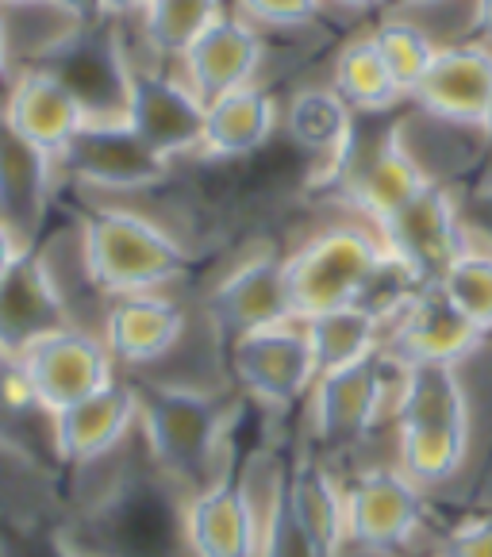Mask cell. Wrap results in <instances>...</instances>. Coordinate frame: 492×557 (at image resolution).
Segmentation results:
<instances>
[{
    "instance_id": "cell-1",
    "label": "cell",
    "mask_w": 492,
    "mask_h": 557,
    "mask_svg": "<svg viewBox=\"0 0 492 557\" xmlns=\"http://www.w3.org/2000/svg\"><path fill=\"white\" fill-rule=\"evenodd\" d=\"M165 473H127L77 519L62 539L77 557H193L185 500Z\"/></svg>"
},
{
    "instance_id": "cell-2",
    "label": "cell",
    "mask_w": 492,
    "mask_h": 557,
    "mask_svg": "<svg viewBox=\"0 0 492 557\" xmlns=\"http://www.w3.org/2000/svg\"><path fill=\"white\" fill-rule=\"evenodd\" d=\"M85 273L108 296L158 293L189 270L185 246L155 220L127 208H93L82 220Z\"/></svg>"
},
{
    "instance_id": "cell-3",
    "label": "cell",
    "mask_w": 492,
    "mask_h": 557,
    "mask_svg": "<svg viewBox=\"0 0 492 557\" xmlns=\"http://www.w3.org/2000/svg\"><path fill=\"white\" fill-rule=\"evenodd\" d=\"M139 419L158 473L193 492L216 481L227 411L212 393L189 385H139Z\"/></svg>"
},
{
    "instance_id": "cell-4",
    "label": "cell",
    "mask_w": 492,
    "mask_h": 557,
    "mask_svg": "<svg viewBox=\"0 0 492 557\" xmlns=\"http://www.w3.org/2000/svg\"><path fill=\"white\" fill-rule=\"evenodd\" d=\"M389 250L373 223H335L316 231L285 258L296 320L358 304L385 265Z\"/></svg>"
},
{
    "instance_id": "cell-5",
    "label": "cell",
    "mask_w": 492,
    "mask_h": 557,
    "mask_svg": "<svg viewBox=\"0 0 492 557\" xmlns=\"http://www.w3.org/2000/svg\"><path fill=\"white\" fill-rule=\"evenodd\" d=\"M123 50H127V100H123V120L132 123V132L139 135L158 158H165V162L205 150L208 100L185 82L177 62H162V58H155L147 47L135 54L127 42H123Z\"/></svg>"
},
{
    "instance_id": "cell-6",
    "label": "cell",
    "mask_w": 492,
    "mask_h": 557,
    "mask_svg": "<svg viewBox=\"0 0 492 557\" xmlns=\"http://www.w3.org/2000/svg\"><path fill=\"white\" fill-rule=\"evenodd\" d=\"M335 181L339 197L354 208L366 223H385L393 212H401L416 193H423L431 185V173L416 158V150L404 139V127H381V132H369L361 127L358 115V132H354L346 154L339 158V165L328 173Z\"/></svg>"
},
{
    "instance_id": "cell-7",
    "label": "cell",
    "mask_w": 492,
    "mask_h": 557,
    "mask_svg": "<svg viewBox=\"0 0 492 557\" xmlns=\"http://www.w3.org/2000/svg\"><path fill=\"white\" fill-rule=\"evenodd\" d=\"M404 361L389 350L373 354L354 366L320 373L308 408H312V431L331 450H350L381 423L385 411H393L396 388H401Z\"/></svg>"
},
{
    "instance_id": "cell-8",
    "label": "cell",
    "mask_w": 492,
    "mask_h": 557,
    "mask_svg": "<svg viewBox=\"0 0 492 557\" xmlns=\"http://www.w3.org/2000/svg\"><path fill=\"white\" fill-rule=\"evenodd\" d=\"M231 373L246 388V396L262 408L285 411L308 400L316 381H320V366H316L304 320L235 338L231 343Z\"/></svg>"
},
{
    "instance_id": "cell-9",
    "label": "cell",
    "mask_w": 492,
    "mask_h": 557,
    "mask_svg": "<svg viewBox=\"0 0 492 557\" xmlns=\"http://www.w3.org/2000/svg\"><path fill=\"white\" fill-rule=\"evenodd\" d=\"M385 250L419 281V285H439L446 265L458 258V250L469 243L462 227L458 205L443 181H431L423 193L408 200L401 212H393L385 223H378Z\"/></svg>"
},
{
    "instance_id": "cell-10",
    "label": "cell",
    "mask_w": 492,
    "mask_h": 557,
    "mask_svg": "<svg viewBox=\"0 0 492 557\" xmlns=\"http://www.w3.org/2000/svg\"><path fill=\"white\" fill-rule=\"evenodd\" d=\"M423 492L401 466L358 473L346 484V542L366 554H393L408 546L427 516Z\"/></svg>"
},
{
    "instance_id": "cell-11",
    "label": "cell",
    "mask_w": 492,
    "mask_h": 557,
    "mask_svg": "<svg viewBox=\"0 0 492 557\" xmlns=\"http://www.w3.org/2000/svg\"><path fill=\"white\" fill-rule=\"evenodd\" d=\"M24 369L27 385L35 393V404L50 416L74 408L77 400L100 393L112 385V350L104 338L89 335L82 327H62L35 343L24 358H16Z\"/></svg>"
},
{
    "instance_id": "cell-12",
    "label": "cell",
    "mask_w": 492,
    "mask_h": 557,
    "mask_svg": "<svg viewBox=\"0 0 492 557\" xmlns=\"http://www.w3.org/2000/svg\"><path fill=\"white\" fill-rule=\"evenodd\" d=\"M58 170L77 177L82 185H93V189L132 193L158 185L170 173V162L158 158L132 132V123L123 120V115H112V120L85 123V132L62 150Z\"/></svg>"
},
{
    "instance_id": "cell-13",
    "label": "cell",
    "mask_w": 492,
    "mask_h": 557,
    "mask_svg": "<svg viewBox=\"0 0 492 557\" xmlns=\"http://www.w3.org/2000/svg\"><path fill=\"white\" fill-rule=\"evenodd\" d=\"M411 104L427 120L481 132L492 104V42L446 39L423 85L411 92Z\"/></svg>"
},
{
    "instance_id": "cell-14",
    "label": "cell",
    "mask_w": 492,
    "mask_h": 557,
    "mask_svg": "<svg viewBox=\"0 0 492 557\" xmlns=\"http://www.w3.org/2000/svg\"><path fill=\"white\" fill-rule=\"evenodd\" d=\"M0 115L20 139L39 147L54 162L85 132V123L93 120L82 97L50 66H27L20 74H12V82L4 85Z\"/></svg>"
},
{
    "instance_id": "cell-15",
    "label": "cell",
    "mask_w": 492,
    "mask_h": 557,
    "mask_svg": "<svg viewBox=\"0 0 492 557\" xmlns=\"http://www.w3.org/2000/svg\"><path fill=\"white\" fill-rule=\"evenodd\" d=\"M484 335L439 285H423L389 323L385 350L404 366H462Z\"/></svg>"
},
{
    "instance_id": "cell-16",
    "label": "cell",
    "mask_w": 492,
    "mask_h": 557,
    "mask_svg": "<svg viewBox=\"0 0 492 557\" xmlns=\"http://www.w3.org/2000/svg\"><path fill=\"white\" fill-rule=\"evenodd\" d=\"M70 327V308L47 258L27 246L0 281V358H24L35 343Z\"/></svg>"
},
{
    "instance_id": "cell-17",
    "label": "cell",
    "mask_w": 492,
    "mask_h": 557,
    "mask_svg": "<svg viewBox=\"0 0 492 557\" xmlns=\"http://www.w3.org/2000/svg\"><path fill=\"white\" fill-rule=\"evenodd\" d=\"M208 315L223 335L235 338L250 331L293 323V288H288V265L278 255H255L238 262L208 296Z\"/></svg>"
},
{
    "instance_id": "cell-18",
    "label": "cell",
    "mask_w": 492,
    "mask_h": 557,
    "mask_svg": "<svg viewBox=\"0 0 492 557\" xmlns=\"http://www.w3.org/2000/svg\"><path fill=\"white\" fill-rule=\"evenodd\" d=\"M262 66H266V32L258 24H250L243 12L231 9V4L193 42L189 54L177 62L185 82L205 100L223 97V92L238 89V85L262 82Z\"/></svg>"
},
{
    "instance_id": "cell-19",
    "label": "cell",
    "mask_w": 492,
    "mask_h": 557,
    "mask_svg": "<svg viewBox=\"0 0 492 557\" xmlns=\"http://www.w3.org/2000/svg\"><path fill=\"white\" fill-rule=\"evenodd\" d=\"M185 534L193 557H258L262 523L238 473H223L185 500Z\"/></svg>"
},
{
    "instance_id": "cell-20",
    "label": "cell",
    "mask_w": 492,
    "mask_h": 557,
    "mask_svg": "<svg viewBox=\"0 0 492 557\" xmlns=\"http://www.w3.org/2000/svg\"><path fill=\"white\" fill-rule=\"evenodd\" d=\"M58 162L20 139L0 115V223H9L24 246H35L54 189Z\"/></svg>"
},
{
    "instance_id": "cell-21",
    "label": "cell",
    "mask_w": 492,
    "mask_h": 557,
    "mask_svg": "<svg viewBox=\"0 0 492 557\" xmlns=\"http://www.w3.org/2000/svg\"><path fill=\"white\" fill-rule=\"evenodd\" d=\"M139 419V388L135 385H104L100 393L77 400L74 408L54 416V450L70 466H85V461L104 458L115 450L127 426Z\"/></svg>"
},
{
    "instance_id": "cell-22",
    "label": "cell",
    "mask_w": 492,
    "mask_h": 557,
    "mask_svg": "<svg viewBox=\"0 0 492 557\" xmlns=\"http://www.w3.org/2000/svg\"><path fill=\"white\" fill-rule=\"evenodd\" d=\"M181 335H185V312L177 300L162 293L112 296V308L104 315V343L115 361L147 366L165 358Z\"/></svg>"
},
{
    "instance_id": "cell-23",
    "label": "cell",
    "mask_w": 492,
    "mask_h": 557,
    "mask_svg": "<svg viewBox=\"0 0 492 557\" xmlns=\"http://www.w3.org/2000/svg\"><path fill=\"white\" fill-rule=\"evenodd\" d=\"M281 100L266 82L238 85L223 97L208 100L205 150L208 158H246L262 150L281 132Z\"/></svg>"
},
{
    "instance_id": "cell-24",
    "label": "cell",
    "mask_w": 492,
    "mask_h": 557,
    "mask_svg": "<svg viewBox=\"0 0 492 557\" xmlns=\"http://www.w3.org/2000/svg\"><path fill=\"white\" fill-rule=\"evenodd\" d=\"M281 132L331 173L358 132V112L339 97L331 82L300 85L281 108Z\"/></svg>"
},
{
    "instance_id": "cell-25",
    "label": "cell",
    "mask_w": 492,
    "mask_h": 557,
    "mask_svg": "<svg viewBox=\"0 0 492 557\" xmlns=\"http://www.w3.org/2000/svg\"><path fill=\"white\" fill-rule=\"evenodd\" d=\"M285 496L296 523L320 546L323 557H339L346 546V488H339L320 458L304 454L288 466Z\"/></svg>"
},
{
    "instance_id": "cell-26",
    "label": "cell",
    "mask_w": 492,
    "mask_h": 557,
    "mask_svg": "<svg viewBox=\"0 0 492 557\" xmlns=\"http://www.w3.org/2000/svg\"><path fill=\"white\" fill-rule=\"evenodd\" d=\"M396 426H466L469 400L458 366H404L393 404Z\"/></svg>"
},
{
    "instance_id": "cell-27",
    "label": "cell",
    "mask_w": 492,
    "mask_h": 557,
    "mask_svg": "<svg viewBox=\"0 0 492 557\" xmlns=\"http://www.w3.org/2000/svg\"><path fill=\"white\" fill-rule=\"evenodd\" d=\"M331 85L335 92L354 108L358 115H389L401 100H408L396 85V77L389 74L385 58L373 47V39L366 35H354L331 58Z\"/></svg>"
},
{
    "instance_id": "cell-28",
    "label": "cell",
    "mask_w": 492,
    "mask_h": 557,
    "mask_svg": "<svg viewBox=\"0 0 492 557\" xmlns=\"http://www.w3.org/2000/svg\"><path fill=\"white\" fill-rule=\"evenodd\" d=\"M304 331H308L320 373H331V369L354 366V361H366L385 350L389 323L361 304H346L335 312H320L312 320H304Z\"/></svg>"
},
{
    "instance_id": "cell-29",
    "label": "cell",
    "mask_w": 492,
    "mask_h": 557,
    "mask_svg": "<svg viewBox=\"0 0 492 557\" xmlns=\"http://www.w3.org/2000/svg\"><path fill=\"white\" fill-rule=\"evenodd\" d=\"M223 9H227V0H150V9L143 12L135 32L155 58L181 62Z\"/></svg>"
},
{
    "instance_id": "cell-30",
    "label": "cell",
    "mask_w": 492,
    "mask_h": 557,
    "mask_svg": "<svg viewBox=\"0 0 492 557\" xmlns=\"http://www.w3.org/2000/svg\"><path fill=\"white\" fill-rule=\"evenodd\" d=\"M469 454L466 426H396V466L419 484L435 488L462 473Z\"/></svg>"
},
{
    "instance_id": "cell-31",
    "label": "cell",
    "mask_w": 492,
    "mask_h": 557,
    "mask_svg": "<svg viewBox=\"0 0 492 557\" xmlns=\"http://www.w3.org/2000/svg\"><path fill=\"white\" fill-rule=\"evenodd\" d=\"M369 39L381 50L389 74L396 77V85H401V92L408 100H411V92L423 85L427 70L435 66L439 47H443V42L431 35V27L419 16H408V12H385L378 24L369 27Z\"/></svg>"
},
{
    "instance_id": "cell-32",
    "label": "cell",
    "mask_w": 492,
    "mask_h": 557,
    "mask_svg": "<svg viewBox=\"0 0 492 557\" xmlns=\"http://www.w3.org/2000/svg\"><path fill=\"white\" fill-rule=\"evenodd\" d=\"M439 288L458 304L462 315L481 335H492V246H481L469 238L458 250V258L439 277Z\"/></svg>"
},
{
    "instance_id": "cell-33",
    "label": "cell",
    "mask_w": 492,
    "mask_h": 557,
    "mask_svg": "<svg viewBox=\"0 0 492 557\" xmlns=\"http://www.w3.org/2000/svg\"><path fill=\"white\" fill-rule=\"evenodd\" d=\"M258 557H323L320 546L308 539V531L296 523L293 508H288L285 473L278 476L270 492V511H266L262 534H258Z\"/></svg>"
},
{
    "instance_id": "cell-34",
    "label": "cell",
    "mask_w": 492,
    "mask_h": 557,
    "mask_svg": "<svg viewBox=\"0 0 492 557\" xmlns=\"http://www.w3.org/2000/svg\"><path fill=\"white\" fill-rule=\"evenodd\" d=\"M227 4L262 32H300L312 27L328 9V0H227Z\"/></svg>"
},
{
    "instance_id": "cell-35",
    "label": "cell",
    "mask_w": 492,
    "mask_h": 557,
    "mask_svg": "<svg viewBox=\"0 0 492 557\" xmlns=\"http://www.w3.org/2000/svg\"><path fill=\"white\" fill-rule=\"evenodd\" d=\"M4 557H77L74 546L62 539V531H42V527H32V531H12L4 534Z\"/></svg>"
},
{
    "instance_id": "cell-36",
    "label": "cell",
    "mask_w": 492,
    "mask_h": 557,
    "mask_svg": "<svg viewBox=\"0 0 492 557\" xmlns=\"http://www.w3.org/2000/svg\"><path fill=\"white\" fill-rule=\"evenodd\" d=\"M439 557H492V516H473L454 527Z\"/></svg>"
},
{
    "instance_id": "cell-37",
    "label": "cell",
    "mask_w": 492,
    "mask_h": 557,
    "mask_svg": "<svg viewBox=\"0 0 492 557\" xmlns=\"http://www.w3.org/2000/svg\"><path fill=\"white\" fill-rule=\"evenodd\" d=\"M58 9L66 12L74 24L82 27H97V24H108L104 16V0H54Z\"/></svg>"
},
{
    "instance_id": "cell-38",
    "label": "cell",
    "mask_w": 492,
    "mask_h": 557,
    "mask_svg": "<svg viewBox=\"0 0 492 557\" xmlns=\"http://www.w3.org/2000/svg\"><path fill=\"white\" fill-rule=\"evenodd\" d=\"M147 9H150V0H104L108 24H139Z\"/></svg>"
},
{
    "instance_id": "cell-39",
    "label": "cell",
    "mask_w": 492,
    "mask_h": 557,
    "mask_svg": "<svg viewBox=\"0 0 492 557\" xmlns=\"http://www.w3.org/2000/svg\"><path fill=\"white\" fill-rule=\"evenodd\" d=\"M469 39L492 42V0H469Z\"/></svg>"
},
{
    "instance_id": "cell-40",
    "label": "cell",
    "mask_w": 492,
    "mask_h": 557,
    "mask_svg": "<svg viewBox=\"0 0 492 557\" xmlns=\"http://www.w3.org/2000/svg\"><path fill=\"white\" fill-rule=\"evenodd\" d=\"M24 250H27V246L20 243L16 231H12L9 223H0V281H4V273L16 265V258L24 255Z\"/></svg>"
},
{
    "instance_id": "cell-41",
    "label": "cell",
    "mask_w": 492,
    "mask_h": 557,
    "mask_svg": "<svg viewBox=\"0 0 492 557\" xmlns=\"http://www.w3.org/2000/svg\"><path fill=\"white\" fill-rule=\"evenodd\" d=\"M12 82V39H9V16L0 9V85Z\"/></svg>"
},
{
    "instance_id": "cell-42",
    "label": "cell",
    "mask_w": 492,
    "mask_h": 557,
    "mask_svg": "<svg viewBox=\"0 0 492 557\" xmlns=\"http://www.w3.org/2000/svg\"><path fill=\"white\" fill-rule=\"evenodd\" d=\"M446 0H389V9L385 12H408V16H419L423 20L427 12H439Z\"/></svg>"
},
{
    "instance_id": "cell-43",
    "label": "cell",
    "mask_w": 492,
    "mask_h": 557,
    "mask_svg": "<svg viewBox=\"0 0 492 557\" xmlns=\"http://www.w3.org/2000/svg\"><path fill=\"white\" fill-rule=\"evenodd\" d=\"M335 9H346V12H373V9H389V0H328Z\"/></svg>"
},
{
    "instance_id": "cell-44",
    "label": "cell",
    "mask_w": 492,
    "mask_h": 557,
    "mask_svg": "<svg viewBox=\"0 0 492 557\" xmlns=\"http://www.w3.org/2000/svg\"><path fill=\"white\" fill-rule=\"evenodd\" d=\"M24 4H39V0H0V9H24Z\"/></svg>"
},
{
    "instance_id": "cell-45",
    "label": "cell",
    "mask_w": 492,
    "mask_h": 557,
    "mask_svg": "<svg viewBox=\"0 0 492 557\" xmlns=\"http://www.w3.org/2000/svg\"><path fill=\"white\" fill-rule=\"evenodd\" d=\"M481 132H484V139L492 143V104H489V115H484V127H481Z\"/></svg>"
}]
</instances>
